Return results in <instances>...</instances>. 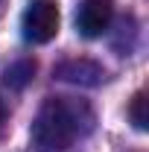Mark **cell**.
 <instances>
[{
    "instance_id": "5b68a950",
    "label": "cell",
    "mask_w": 149,
    "mask_h": 152,
    "mask_svg": "<svg viewBox=\"0 0 149 152\" xmlns=\"http://www.w3.org/2000/svg\"><path fill=\"white\" fill-rule=\"evenodd\" d=\"M32 76H35V61H32V58H20V61L9 64V67L3 70V82H6L12 91H20V88H26V85L32 82Z\"/></svg>"
},
{
    "instance_id": "52a82bcc",
    "label": "cell",
    "mask_w": 149,
    "mask_h": 152,
    "mask_svg": "<svg viewBox=\"0 0 149 152\" xmlns=\"http://www.w3.org/2000/svg\"><path fill=\"white\" fill-rule=\"evenodd\" d=\"M3 117H6V114H3V105H0V129H3Z\"/></svg>"
},
{
    "instance_id": "3957f363",
    "label": "cell",
    "mask_w": 149,
    "mask_h": 152,
    "mask_svg": "<svg viewBox=\"0 0 149 152\" xmlns=\"http://www.w3.org/2000/svg\"><path fill=\"white\" fill-rule=\"evenodd\" d=\"M114 18L111 0H82L76 9V29L82 38H99Z\"/></svg>"
},
{
    "instance_id": "277c9868",
    "label": "cell",
    "mask_w": 149,
    "mask_h": 152,
    "mask_svg": "<svg viewBox=\"0 0 149 152\" xmlns=\"http://www.w3.org/2000/svg\"><path fill=\"white\" fill-rule=\"evenodd\" d=\"M56 76L64 82H73V85H99L102 67L88 61V58H70V61H61L56 67Z\"/></svg>"
},
{
    "instance_id": "ba28073f",
    "label": "cell",
    "mask_w": 149,
    "mask_h": 152,
    "mask_svg": "<svg viewBox=\"0 0 149 152\" xmlns=\"http://www.w3.org/2000/svg\"><path fill=\"white\" fill-rule=\"evenodd\" d=\"M3 6H6V0H0V15H3Z\"/></svg>"
},
{
    "instance_id": "8992f818",
    "label": "cell",
    "mask_w": 149,
    "mask_h": 152,
    "mask_svg": "<svg viewBox=\"0 0 149 152\" xmlns=\"http://www.w3.org/2000/svg\"><path fill=\"white\" fill-rule=\"evenodd\" d=\"M146 91H137V94L131 96V105H129V117L131 123H134V129H140V132H146L149 129V114H146Z\"/></svg>"
},
{
    "instance_id": "7a4b0ae2",
    "label": "cell",
    "mask_w": 149,
    "mask_h": 152,
    "mask_svg": "<svg viewBox=\"0 0 149 152\" xmlns=\"http://www.w3.org/2000/svg\"><path fill=\"white\" fill-rule=\"evenodd\" d=\"M58 23H61V12L56 0H29L20 18V29L29 44H47L56 38Z\"/></svg>"
},
{
    "instance_id": "6da1fadb",
    "label": "cell",
    "mask_w": 149,
    "mask_h": 152,
    "mask_svg": "<svg viewBox=\"0 0 149 152\" xmlns=\"http://www.w3.org/2000/svg\"><path fill=\"white\" fill-rule=\"evenodd\" d=\"M93 129V111L85 99L50 96L38 108L29 140L35 152H64Z\"/></svg>"
}]
</instances>
